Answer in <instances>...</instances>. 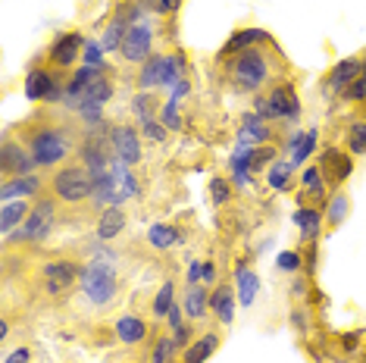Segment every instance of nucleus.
<instances>
[{
    "instance_id": "obj_1",
    "label": "nucleus",
    "mask_w": 366,
    "mask_h": 363,
    "mask_svg": "<svg viewBox=\"0 0 366 363\" xmlns=\"http://www.w3.org/2000/svg\"><path fill=\"white\" fill-rule=\"evenodd\" d=\"M79 285H81V292H85V298L91 304H97V307L110 304L116 298V292H119V282H116V257H113V254L110 251H97L94 260L81 269Z\"/></svg>"
},
{
    "instance_id": "obj_2",
    "label": "nucleus",
    "mask_w": 366,
    "mask_h": 363,
    "mask_svg": "<svg viewBox=\"0 0 366 363\" xmlns=\"http://www.w3.org/2000/svg\"><path fill=\"white\" fill-rule=\"evenodd\" d=\"M269 79V60L260 47H251V51L238 54L235 63H232V81L241 91H260Z\"/></svg>"
},
{
    "instance_id": "obj_3",
    "label": "nucleus",
    "mask_w": 366,
    "mask_h": 363,
    "mask_svg": "<svg viewBox=\"0 0 366 363\" xmlns=\"http://www.w3.org/2000/svg\"><path fill=\"white\" fill-rule=\"evenodd\" d=\"M31 156H35L38 166H56L69 156V138H66V129H54V126H44L31 135V144H29Z\"/></svg>"
},
{
    "instance_id": "obj_4",
    "label": "nucleus",
    "mask_w": 366,
    "mask_h": 363,
    "mask_svg": "<svg viewBox=\"0 0 366 363\" xmlns=\"http://www.w3.org/2000/svg\"><path fill=\"white\" fill-rule=\"evenodd\" d=\"M51 188L63 204H79V201H85V197H91V192H94V176H91L85 166H63L51 179Z\"/></svg>"
},
{
    "instance_id": "obj_5",
    "label": "nucleus",
    "mask_w": 366,
    "mask_h": 363,
    "mask_svg": "<svg viewBox=\"0 0 366 363\" xmlns=\"http://www.w3.org/2000/svg\"><path fill=\"white\" fill-rule=\"evenodd\" d=\"M54 219H56V204L54 201H38L35 207H31V213L26 217V222H22L6 242H19V244L44 242V238L54 232Z\"/></svg>"
},
{
    "instance_id": "obj_6",
    "label": "nucleus",
    "mask_w": 366,
    "mask_h": 363,
    "mask_svg": "<svg viewBox=\"0 0 366 363\" xmlns=\"http://www.w3.org/2000/svg\"><path fill=\"white\" fill-rule=\"evenodd\" d=\"M257 113L269 122V119H297L301 116V101H297L295 88L288 85V81H282L269 91L266 97L257 101Z\"/></svg>"
},
{
    "instance_id": "obj_7",
    "label": "nucleus",
    "mask_w": 366,
    "mask_h": 363,
    "mask_svg": "<svg viewBox=\"0 0 366 363\" xmlns=\"http://www.w3.org/2000/svg\"><path fill=\"white\" fill-rule=\"evenodd\" d=\"M22 88L29 101H63L66 97V85H60V79L47 69H31Z\"/></svg>"
},
{
    "instance_id": "obj_8",
    "label": "nucleus",
    "mask_w": 366,
    "mask_h": 363,
    "mask_svg": "<svg viewBox=\"0 0 366 363\" xmlns=\"http://www.w3.org/2000/svg\"><path fill=\"white\" fill-rule=\"evenodd\" d=\"M151 47H154V31H151V26L141 22V26H132L126 31L119 54L126 56L129 63H147L151 60Z\"/></svg>"
},
{
    "instance_id": "obj_9",
    "label": "nucleus",
    "mask_w": 366,
    "mask_h": 363,
    "mask_svg": "<svg viewBox=\"0 0 366 363\" xmlns=\"http://www.w3.org/2000/svg\"><path fill=\"white\" fill-rule=\"evenodd\" d=\"M41 276H44L47 294H63L66 288H72L81 279V269L72 260H54L41 269Z\"/></svg>"
},
{
    "instance_id": "obj_10",
    "label": "nucleus",
    "mask_w": 366,
    "mask_h": 363,
    "mask_svg": "<svg viewBox=\"0 0 366 363\" xmlns=\"http://www.w3.org/2000/svg\"><path fill=\"white\" fill-rule=\"evenodd\" d=\"M360 72H363V60H357V56H345V60H338L329 69L326 88L332 91V94H345V91L360 79Z\"/></svg>"
},
{
    "instance_id": "obj_11",
    "label": "nucleus",
    "mask_w": 366,
    "mask_h": 363,
    "mask_svg": "<svg viewBox=\"0 0 366 363\" xmlns=\"http://www.w3.org/2000/svg\"><path fill=\"white\" fill-rule=\"evenodd\" d=\"M110 144H113V154L122 163H129V166L141 163V141H138V131L132 126H116L110 131Z\"/></svg>"
},
{
    "instance_id": "obj_12",
    "label": "nucleus",
    "mask_w": 366,
    "mask_h": 363,
    "mask_svg": "<svg viewBox=\"0 0 366 363\" xmlns=\"http://www.w3.org/2000/svg\"><path fill=\"white\" fill-rule=\"evenodd\" d=\"M0 166H4L6 176H29L38 163H35V156H31V151H26L22 144H16V141L6 138V141H4V156H0Z\"/></svg>"
},
{
    "instance_id": "obj_13",
    "label": "nucleus",
    "mask_w": 366,
    "mask_h": 363,
    "mask_svg": "<svg viewBox=\"0 0 366 363\" xmlns=\"http://www.w3.org/2000/svg\"><path fill=\"white\" fill-rule=\"evenodd\" d=\"M320 169H322V179H329L332 185H341L354 172V160L347 154L335 151V147H326L320 156Z\"/></svg>"
},
{
    "instance_id": "obj_14",
    "label": "nucleus",
    "mask_w": 366,
    "mask_h": 363,
    "mask_svg": "<svg viewBox=\"0 0 366 363\" xmlns=\"http://www.w3.org/2000/svg\"><path fill=\"white\" fill-rule=\"evenodd\" d=\"M81 47H85V38H81L79 31H66V35H60V38L54 41L51 63L60 66V69H66V66H72L81 56Z\"/></svg>"
},
{
    "instance_id": "obj_15",
    "label": "nucleus",
    "mask_w": 366,
    "mask_h": 363,
    "mask_svg": "<svg viewBox=\"0 0 366 363\" xmlns=\"http://www.w3.org/2000/svg\"><path fill=\"white\" fill-rule=\"evenodd\" d=\"M41 192V179L35 172H29V176H16L13 182H4V188H0V201H26V197L38 194Z\"/></svg>"
},
{
    "instance_id": "obj_16",
    "label": "nucleus",
    "mask_w": 366,
    "mask_h": 363,
    "mask_svg": "<svg viewBox=\"0 0 366 363\" xmlns=\"http://www.w3.org/2000/svg\"><path fill=\"white\" fill-rule=\"evenodd\" d=\"M266 41H269V35H266L263 29H241L226 41V47L219 51V56L244 54V51H251V47H257V44H266Z\"/></svg>"
},
{
    "instance_id": "obj_17",
    "label": "nucleus",
    "mask_w": 366,
    "mask_h": 363,
    "mask_svg": "<svg viewBox=\"0 0 366 363\" xmlns=\"http://www.w3.org/2000/svg\"><path fill=\"white\" fill-rule=\"evenodd\" d=\"M210 313L222 326H229L235 319V292L229 285H219L210 292Z\"/></svg>"
},
{
    "instance_id": "obj_18",
    "label": "nucleus",
    "mask_w": 366,
    "mask_h": 363,
    "mask_svg": "<svg viewBox=\"0 0 366 363\" xmlns=\"http://www.w3.org/2000/svg\"><path fill=\"white\" fill-rule=\"evenodd\" d=\"M235 282H238V304L241 307H251V304L257 301V292H260V279H257V272L247 267V263H238Z\"/></svg>"
},
{
    "instance_id": "obj_19",
    "label": "nucleus",
    "mask_w": 366,
    "mask_h": 363,
    "mask_svg": "<svg viewBox=\"0 0 366 363\" xmlns=\"http://www.w3.org/2000/svg\"><path fill=\"white\" fill-rule=\"evenodd\" d=\"M29 213H31V207L26 201H6L4 207H0V232H4V238H10L16 229L26 222Z\"/></svg>"
},
{
    "instance_id": "obj_20",
    "label": "nucleus",
    "mask_w": 366,
    "mask_h": 363,
    "mask_svg": "<svg viewBox=\"0 0 366 363\" xmlns=\"http://www.w3.org/2000/svg\"><path fill=\"white\" fill-rule=\"evenodd\" d=\"M238 138L244 144H251V147H260V144L269 141V126H266V119L260 116V113H247Z\"/></svg>"
},
{
    "instance_id": "obj_21",
    "label": "nucleus",
    "mask_w": 366,
    "mask_h": 363,
    "mask_svg": "<svg viewBox=\"0 0 366 363\" xmlns=\"http://www.w3.org/2000/svg\"><path fill=\"white\" fill-rule=\"evenodd\" d=\"M122 229H126V213L119 207H107L101 217H97V238H101V242H113Z\"/></svg>"
},
{
    "instance_id": "obj_22",
    "label": "nucleus",
    "mask_w": 366,
    "mask_h": 363,
    "mask_svg": "<svg viewBox=\"0 0 366 363\" xmlns=\"http://www.w3.org/2000/svg\"><path fill=\"white\" fill-rule=\"evenodd\" d=\"M313 151H316V129L297 131V135L291 138V166H304L313 156Z\"/></svg>"
},
{
    "instance_id": "obj_23",
    "label": "nucleus",
    "mask_w": 366,
    "mask_h": 363,
    "mask_svg": "<svg viewBox=\"0 0 366 363\" xmlns=\"http://www.w3.org/2000/svg\"><path fill=\"white\" fill-rule=\"evenodd\" d=\"M295 226L301 229V235L307 242H316L320 238V229H322V213L316 207H297L295 210Z\"/></svg>"
},
{
    "instance_id": "obj_24",
    "label": "nucleus",
    "mask_w": 366,
    "mask_h": 363,
    "mask_svg": "<svg viewBox=\"0 0 366 363\" xmlns=\"http://www.w3.org/2000/svg\"><path fill=\"white\" fill-rule=\"evenodd\" d=\"M110 97H113V85H110V81H107L104 76H97V79L91 81V85L79 94V101H76V113H79L85 104H101V106H104L107 101H110Z\"/></svg>"
},
{
    "instance_id": "obj_25",
    "label": "nucleus",
    "mask_w": 366,
    "mask_h": 363,
    "mask_svg": "<svg viewBox=\"0 0 366 363\" xmlns=\"http://www.w3.org/2000/svg\"><path fill=\"white\" fill-rule=\"evenodd\" d=\"M144 335H147L144 319H138V317H119L116 319V338H119L122 344H138V342H144Z\"/></svg>"
},
{
    "instance_id": "obj_26",
    "label": "nucleus",
    "mask_w": 366,
    "mask_h": 363,
    "mask_svg": "<svg viewBox=\"0 0 366 363\" xmlns=\"http://www.w3.org/2000/svg\"><path fill=\"white\" fill-rule=\"evenodd\" d=\"M138 85L144 88V91H151V88H160V85H166V63H163V56H151V60H147L144 66H141Z\"/></svg>"
},
{
    "instance_id": "obj_27",
    "label": "nucleus",
    "mask_w": 366,
    "mask_h": 363,
    "mask_svg": "<svg viewBox=\"0 0 366 363\" xmlns=\"http://www.w3.org/2000/svg\"><path fill=\"white\" fill-rule=\"evenodd\" d=\"M185 313L191 319H201V317H207L210 313V294L204 292L201 285H188V292H185Z\"/></svg>"
},
{
    "instance_id": "obj_28",
    "label": "nucleus",
    "mask_w": 366,
    "mask_h": 363,
    "mask_svg": "<svg viewBox=\"0 0 366 363\" xmlns=\"http://www.w3.org/2000/svg\"><path fill=\"white\" fill-rule=\"evenodd\" d=\"M216 348H219V335L207 332V335H201L197 342H191L185 348V363H204Z\"/></svg>"
},
{
    "instance_id": "obj_29",
    "label": "nucleus",
    "mask_w": 366,
    "mask_h": 363,
    "mask_svg": "<svg viewBox=\"0 0 366 363\" xmlns=\"http://www.w3.org/2000/svg\"><path fill=\"white\" fill-rule=\"evenodd\" d=\"M347 210H351V201H347V194L345 192H335L326 201V222L329 226H341L347 217Z\"/></svg>"
},
{
    "instance_id": "obj_30",
    "label": "nucleus",
    "mask_w": 366,
    "mask_h": 363,
    "mask_svg": "<svg viewBox=\"0 0 366 363\" xmlns=\"http://www.w3.org/2000/svg\"><path fill=\"white\" fill-rule=\"evenodd\" d=\"M291 163L285 160H276L269 166V172H266V182H269V188H276V192H288V185H291Z\"/></svg>"
},
{
    "instance_id": "obj_31",
    "label": "nucleus",
    "mask_w": 366,
    "mask_h": 363,
    "mask_svg": "<svg viewBox=\"0 0 366 363\" xmlns=\"http://www.w3.org/2000/svg\"><path fill=\"white\" fill-rule=\"evenodd\" d=\"M172 307H176V282H163L154 298V317H169Z\"/></svg>"
},
{
    "instance_id": "obj_32",
    "label": "nucleus",
    "mask_w": 366,
    "mask_h": 363,
    "mask_svg": "<svg viewBox=\"0 0 366 363\" xmlns=\"http://www.w3.org/2000/svg\"><path fill=\"white\" fill-rule=\"evenodd\" d=\"M347 151H351L354 156L366 154V119L351 122V126H347Z\"/></svg>"
},
{
    "instance_id": "obj_33",
    "label": "nucleus",
    "mask_w": 366,
    "mask_h": 363,
    "mask_svg": "<svg viewBox=\"0 0 366 363\" xmlns=\"http://www.w3.org/2000/svg\"><path fill=\"white\" fill-rule=\"evenodd\" d=\"M147 238H151V244L157 247V251H169V247L179 242L176 229H169V226H151V232H147Z\"/></svg>"
},
{
    "instance_id": "obj_34",
    "label": "nucleus",
    "mask_w": 366,
    "mask_h": 363,
    "mask_svg": "<svg viewBox=\"0 0 366 363\" xmlns=\"http://www.w3.org/2000/svg\"><path fill=\"white\" fill-rule=\"evenodd\" d=\"M163 63H166V85H176L179 79H185V56L182 54H166Z\"/></svg>"
},
{
    "instance_id": "obj_35",
    "label": "nucleus",
    "mask_w": 366,
    "mask_h": 363,
    "mask_svg": "<svg viewBox=\"0 0 366 363\" xmlns=\"http://www.w3.org/2000/svg\"><path fill=\"white\" fill-rule=\"evenodd\" d=\"M126 26H122V22H110V26H107V31H104V41H101V44L107 47V51H119V47H122V38H126Z\"/></svg>"
},
{
    "instance_id": "obj_36",
    "label": "nucleus",
    "mask_w": 366,
    "mask_h": 363,
    "mask_svg": "<svg viewBox=\"0 0 366 363\" xmlns=\"http://www.w3.org/2000/svg\"><path fill=\"white\" fill-rule=\"evenodd\" d=\"M160 122H163V126L169 129V131H179V129H182V113H179V101H172V97H169V101L163 104V110H160Z\"/></svg>"
},
{
    "instance_id": "obj_37",
    "label": "nucleus",
    "mask_w": 366,
    "mask_h": 363,
    "mask_svg": "<svg viewBox=\"0 0 366 363\" xmlns=\"http://www.w3.org/2000/svg\"><path fill=\"white\" fill-rule=\"evenodd\" d=\"M154 106H157V101H154V94L151 91H141V94L132 101V110L141 116V122H147V119H154Z\"/></svg>"
},
{
    "instance_id": "obj_38",
    "label": "nucleus",
    "mask_w": 366,
    "mask_h": 363,
    "mask_svg": "<svg viewBox=\"0 0 366 363\" xmlns=\"http://www.w3.org/2000/svg\"><path fill=\"white\" fill-rule=\"evenodd\" d=\"M104 44H97V41H85V47H81V60L85 66H94V69H101L104 66Z\"/></svg>"
},
{
    "instance_id": "obj_39",
    "label": "nucleus",
    "mask_w": 366,
    "mask_h": 363,
    "mask_svg": "<svg viewBox=\"0 0 366 363\" xmlns=\"http://www.w3.org/2000/svg\"><path fill=\"white\" fill-rule=\"evenodd\" d=\"M176 351H179V348H176V342H172V335H166V338H160V342L154 344V357H151V363H169Z\"/></svg>"
},
{
    "instance_id": "obj_40",
    "label": "nucleus",
    "mask_w": 366,
    "mask_h": 363,
    "mask_svg": "<svg viewBox=\"0 0 366 363\" xmlns=\"http://www.w3.org/2000/svg\"><path fill=\"white\" fill-rule=\"evenodd\" d=\"M272 163H276V147H269V144H260V147H254V156H251V169L272 166Z\"/></svg>"
},
{
    "instance_id": "obj_41",
    "label": "nucleus",
    "mask_w": 366,
    "mask_h": 363,
    "mask_svg": "<svg viewBox=\"0 0 366 363\" xmlns=\"http://www.w3.org/2000/svg\"><path fill=\"white\" fill-rule=\"evenodd\" d=\"M276 263H279L282 272H297V269L304 267V254L301 251H282Z\"/></svg>"
},
{
    "instance_id": "obj_42",
    "label": "nucleus",
    "mask_w": 366,
    "mask_h": 363,
    "mask_svg": "<svg viewBox=\"0 0 366 363\" xmlns=\"http://www.w3.org/2000/svg\"><path fill=\"white\" fill-rule=\"evenodd\" d=\"M210 197H213L216 207H222V204H226L229 197H232L229 182H226V179H213V182H210Z\"/></svg>"
},
{
    "instance_id": "obj_43",
    "label": "nucleus",
    "mask_w": 366,
    "mask_h": 363,
    "mask_svg": "<svg viewBox=\"0 0 366 363\" xmlns=\"http://www.w3.org/2000/svg\"><path fill=\"white\" fill-rule=\"evenodd\" d=\"M141 126H144V135L151 138V141H157V144H163L166 135H169V129H166L163 122H157V119H147V122H141Z\"/></svg>"
},
{
    "instance_id": "obj_44",
    "label": "nucleus",
    "mask_w": 366,
    "mask_h": 363,
    "mask_svg": "<svg viewBox=\"0 0 366 363\" xmlns=\"http://www.w3.org/2000/svg\"><path fill=\"white\" fill-rule=\"evenodd\" d=\"M341 97H345V101H366V76H363V72H360V79H357Z\"/></svg>"
},
{
    "instance_id": "obj_45",
    "label": "nucleus",
    "mask_w": 366,
    "mask_h": 363,
    "mask_svg": "<svg viewBox=\"0 0 366 363\" xmlns=\"http://www.w3.org/2000/svg\"><path fill=\"white\" fill-rule=\"evenodd\" d=\"M204 282V263L201 260H191L188 267V285H201Z\"/></svg>"
},
{
    "instance_id": "obj_46",
    "label": "nucleus",
    "mask_w": 366,
    "mask_h": 363,
    "mask_svg": "<svg viewBox=\"0 0 366 363\" xmlns=\"http://www.w3.org/2000/svg\"><path fill=\"white\" fill-rule=\"evenodd\" d=\"M360 338H363V332H345V335H341V348H345L347 354L357 351V344H360Z\"/></svg>"
},
{
    "instance_id": "obj_47",
    "label": "nucleus",
    "mask_w": 366,
    "mask_h": 363,
    "mask_svg": "<svg viewBox=\"0 0 366 363\" xmlns=\"http://www.w3.org/2000/svg\"><path fill=\"white\" fill-rule=\"evenodd\" d=\"M172 332H176V335H172V342H176V348H182V344H185L188 338H191V329H188L185 323H182L179 329H172Z\"/></svg>"
},
{
    "instance_id": "obj_48",
    "label": "nucleus",
    "mask_w": 366,
    "mask_h": 363,
    "mask_svg": "<svg viewBox=\"0 0 366 363\" xmlns=\"http://www.w3.org/2000/svg\"><path fill=\"white\" fill-rule=\"evenodd\" d=\"M182 0H157V13H176Z\"/></svg>"
},
{
    "instance_id": "obj_49",
    "label": "nucleus",
    "mask_w": 366,
    "mask_h": 363,
    "mask_svg": "<svg viewBox=\"0 0 366 363\" xmlns=\"http://www.w3.org/2000/svg\"><path fill=\"white\" fill-rule=\"evenodd\" d=\"M251 179H254L251 169H235V185L238 188H247V185H251Z\"/></svg>"
},
{
    "instance_id": "obj_50",
    "label": "nucleus",
    "mask_w": 366,
    "mask_h": 363,
    "mask_svg": "<svg viewBox=\"0 0 366 363\" xmlns=\"http://www.w3.org/2000/svg\"><path fill=\"white\" fill-rule=\"evenodd\" d=\"M29 357H31L29 348H16L10 357H6V363H29Z\"/></svg>"
},
{
    "instance_id": "obj_51",
    "label": "nucleus",
    "mask_w": 366,
    "mask_h": 363,
    "mask_svg": "<svg viewBox=\"0 0 366 363\" xmlns=\"http://www.w3.org/2000/svg\"><path fill=\"white\" fill-rule=\"evenodd\" d=\"M188 94V79H179L176 85H172V101H179V97Z\"/></svg>"
},
{
    "instance_id": "obj_52",
    "label": "nucleus",
    "mask_w": 366,
    "mask_h": 363,
    "mask_svg": "<svg viewBox=\"0 0 366 363\" xmlns=\"http://www.w3.org/2000/svg\"><path fill=\"white\" fill-rule=\"evenodd\" d=\"M166 319H169V326H172V329H179V326H182V307H179V304L169 310V317H166Z\"/></svg>"
},
{
    "instance_id": "obj_53",
    "label": "nucleus",
    "mask_w": 366,
    "mask_h": 363,
    "mask_svg": "<svg viewBox=\"0 0 366 363\" xmlns=\"http://www.w3.org/2000/svg\"><path fill=\"white\" fill-rule=\"evenodd\" d=\"M216 279V267L213 263H204V282H213Z\"/></svg>"
},
{
    "instance_id": "obj_54",
    "label": "nucleus",
    "mask_w": 366,
    "mask_h": 363,
    "mask_svg": "<svg viewBox=\"0 0 366 363\" xmlns=\"http://www.w3.org/2000/svg\"><path fill=\"white\" fill-rule=\"evenodd\" d=\"M304 267L310 269V272L316 269V247H310V254H307V263H304Z\"/></svg>"
},
{
    "instance_id": "obj_55",
    "label": "nucleus",
    "mask_w": 366,
    "mask_h": 363,
    "mask_svg": "<svg viewBox=\"0 0 366 363\" xmlns=\"http://www.w3.org/2000/svg\"><path fill=\"white\" fill-rule=\"evenodd\" d=\"M291 292H295V294H304V292H307V285L301 282V279H297V282H295V285H291Z\"/></svg>"
},
{
    "instance_id": "obj_56",
    "label": "nucleus",
    "mask_w": 366,
    "mask_h": 363,
    "mask_svg": "<svg viewBox=\"0 0 366 363\" xmlns=\"http://www.w3.org/2000/svg\"><path fill=\"white\" fill-rule=\"evenodd\" d=\"M10 335V323H6V319H0V338H6Z\"/></svg>"
},
{
    "instance_id": "obj_57",
    "label": "nucleus",
    "mask_w": 366,
    "mask_h": 363,
    "mask_svg": "<svg viewBox=\"0 0 366 363\" xmlns=\"http://www.w3.org/2000/svg\"><path fill=\"white\" fill-rule=\"evenodd\" d=\"M363 76H366V63H363Z\"/></svg>"
},
{
    "instance_id": "obj_58",
    "label": "nucleus",
    "mask_w": 366,
    "mask_h": 363,
    "mask_svg": "<svg viewBox=\"0 0 366 363\" xmlns=\"http://www.w3.org/2000/svg\"><path fill=\"white\" fill-rule=\"evenodd\" d=\"M363 363H366V357H363Z\"/></svg>"
}]
</instances>
